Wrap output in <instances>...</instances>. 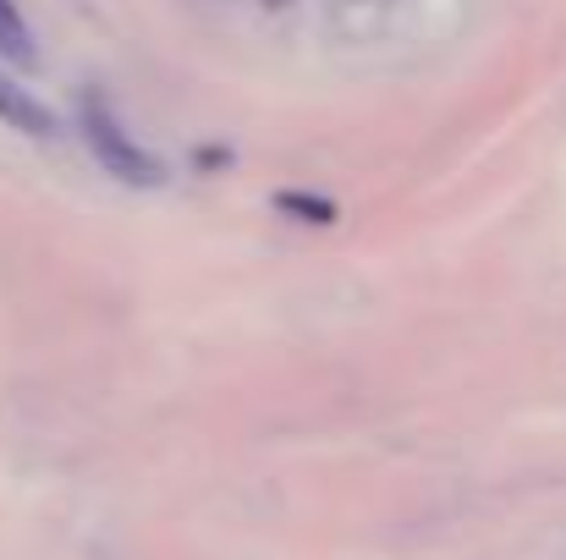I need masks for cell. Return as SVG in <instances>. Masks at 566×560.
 Segmentation results:
<instances>
[{
  "label": "cell",
  "instance_id": "cell-1",
  "mask_svg": "<svg viewBox=\"0 0 566 560\" xmlns=\"http://www.w3.org/2000/svg\"><path fill=\"white\" fill-rule=\"evenodd\" d=\"M77 127H83V144H88V155L116 177V182L127 187H166V166L149 155V149H138L133 138H127V127L111 116V105L99 99V94H77Z\"/></svg>",
  "mask_w": 566,
  "mask_h": 560
},
{
  "label": "cell",
  "instance_id": "cell-2",
  "mask_svg": "<svg viewBox=\"0 0 566 560\" xmlns=\"http://www.w3.org/2000/svg\"><path fill=\"white\" fill-rule=\"evenodd\" d=\"M0 121L11 127V133H22V138H55V110L39 99V94H28L6 66H0Z\"/></svg>",
  "mask_w": 566,
  "mask_h": 560
},
{
  "label": "cell",
  "instance_id": "cell-3",
  "mask_svg": "<svg viewBox=\"0 0 566 560\" xmlns=\"http://www.w3.org/2000/svg\"><path fill=\"white\" fill-rule=\"evenodd\" d=\"M0 55H11L17 66H33V33L11 0H0Z\"/></svg>",
  "mask_w": 566,
  "mask_h": 560
},
{
  "label": "cell",
  "instance_id": "cell-4",
  "mask_svg": "<svg viewBox=\"0 0 566 560\" xmlns=\"http://www.w3.org/2000/svg\"><path fill=\"white\" fill-rule=\"evenodd\" d=\"M275 209L308 220V225H336V203L331 198H314V192H275Z\"/></svg>",
  "mask_w": 566,
  "mask_h": 560
}]
</instances>
